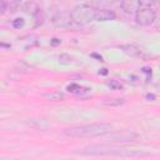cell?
Returning a JSON list of instances; mask_svg holds the SVG:
<instances>
[{
    "label": "cell",
    "mask_w": 160,
    "mask_h": 160,
    "mask_svg": "<svg viewBox=\"0 0 160 160\" xmlns=\"http://www.w3.org/2000/svg\"><path fill=\"white\" fill-rule=\"evenodd\" d=\"M106 140L110 143L115 144H130L135 143L138 140V134L130 130H123V131H115V133H108L106 134Z\"/></svg>",
    "instance_id": "obj_4"
},
{
    "label": "cell",
    "mask_w": 160,
    "mask_h": 160,
    "mask_svg": "<svg viewBox=\"0 0 160 160\" xmlns=\"http://www.w3.org/2000/svg\"><path fill=\"white\" fill-rule=\"evenodd\" d=\"M119 48L122 49L126 55H129V56H133V58L142 56V50H140L136 45H133V44H125V45H120Z\"/></svg>",
    "instance_id": "obj_9"
},
{
    "label": "cell",
    "mask_w": 160,
    "mask_h": 160,
    "mask_svg": "<svg viewBox=\"0 0 160 160\" xmlns=\"http://www.w3.org/2000/svg\"><path fill=\"white\" fill-rule=\"evenodd\" d=\"M106 84H108V86H109L110 89H113V90H122V89H123V85L120 84L118 80H110V82H108Z\"/></svg>",
    "instance_id": "obj_16"
},
{
    "label": "cell",
    "mask_w": 160,
    "mask_h": 160,
    "mask_svg": "<svg viewBox=\"0 0 160 160\" xmlns=\"http://www.w3.org/2000/svg\"><path fill=\"white\" fill-rule=\"evenodd\" d=\"M34 18H35V26H40L43 24V22H44V13H43V10L40 9L38 11V14L34 15Z\"/></svg>",
    "instance_id": "obj_15"
},
{
    "label": "cell",
    "mask_w": 160,
    "mask_h": 160,
    "mask_svg": "<svg viewBox=\"0 0 160 160\" xmlns=\"http://www.w3.org/2000/svg\"><path fill=\"white\" fill-rule=\"evenodd\" d=\"M146 99H149V100L151 99V100H153V99H155V96H154V95H150V94H149V95H146Z\"/></svg>",
    "instance_id": "obj_26"
},
{
    "label": "cell",
    "mask_w": 160,
    "mask_h": 160,
    "mask_svg": "<svg viewBox=\"0 0 160 160\" xmlns=\"http://www.w3.org/2000/svg\"><path fill=\"white\" fill-rule=\"evenodd\" d=\"M60 43H62V40H60V39H53L51 40V45H58V44H60Z\"/></svg>",
    "instance_id": "obj_22"
},
{
    "label": "cell",
    "mask_w": 160,
    "mask_h": 160,
    "mask_svg": "<svg viewBox=\"0 0 160 160\" xmlns=\"http://www.w3.org/2000/svg\"><path fill=\"white\" fill-rule=\"evenodd\" d=\"M84 155H102V156H136V155H142L140 151L136 150H126L122 149L118 146H111V145H90L84 149L82 153Z\"/></svg>",
    "instance_id": "obj_2"
},
{
    "label": "cell",
    "mask_w": 160,
    "mask_h": 160,
    "mask_svg": "<svg viewBox=\"0 0 160 160\" xmlns=\"http://www.w3.org/2000/svg\"><path fill=\"white\" fill-rule=\"evenodd\" d=\"M91 56H93V58H96L99 62H103V58L100 56V55H98V54H91Z\"/></svg>",
    "instance_id": "obj_23"
},
{
    "label": "cell",
    "mask_w": 160,
    "mask_h": 160,
    "mask_svg": "<svg viewBox=\"0 0 160 160\" xmlns=\"http://www.w3.org/2000/svg\"><path fill=\"white\" fill-rule=\"evenodd\" d=\"M19 8H20V2H19V0H11V2L9 3V10H10V13L18 11Z\"/></svg>",
    "instance_id": "obj_19"
},
{
    "label": "cell",
    "mask_w": 160,
    "mask_h": 160,
    "mask_svg": "<svg viewBox=\"0 0 160 160\" xmlns=\"http://www.w3.org/2000/svg\"><path fill=\"white\" fill-rule=\"evenodd\" d=\"M99 74H102V75H106V74H108V70H106V69H102V70L99 71Z\"/></svg>",
    "instance_id": "obj_24"
},
{
    "label": "cell",
    "mask_w": 160,
    "mask_h": 160,
    "mask_svg": "<svg viewBox=\"0 0 160 160\" xmlns=\"http://www.w3.org/2000/svg\"><path fill=\"white\" fill-rule=\"evenodd\" d=\"M156 18V14L149 8H140L135 13V22L140 26H149L154 23V20Z\"/></svg>",
    "instance_id": "obj_5"
},
{
    "label": "cell",
    "mask_w": 160,
    "mask_h": 160,
    "mask_svg": "<svg viewBox=\"0 0 160 160\" xmlns=\"http://www.w3.org/2000/svg\"><path fill=\"white\" fill-rule=\"evenodd\" d=\"M51 23L55 28H69L70 24L73 23L71 20V16H70V13H66L64 10H58L54 13L53 18H51Z\"/></svg>",
    "instance_id": "obj_6"
},
{
    "label": "cell",
    "mask_w": 160,
    "mask_h": 160,
    "mask_svg": "<svg viewBox=\"0 0 160 160\" xmlns=\"http://www.w3.org/2000/svg\"><path fill=\"white\" fill-rule=\"evenodd\" d=\"M113 125L106 123H95L69 128L63 131L65 136L70 138H95V136H104L108 133L113 131Z\"/></svg>",
    "instance_id": "obj_1"
},
{
    "label": "cell",
    "mask_w": 160,
    "mask_h": 160,
    "mask_svg": "<svg viewBox=\"0 0 160 160\" xmlns=\"http://www.w3.org/2000/svg\"><path fill=\"white\" fill-rule=\"evenodd\" d=\"M143 71H144V73H146V74H151V69H148V68H144V69H143Z\"/></svg>",
    "instance_id": "obj_25"
},
{
    "label": "cell",
    "mask_w": 160,
    "mask_h": 160,
    "mask_svg": "<svg viewBox=\"0 0 160 160\" xmlns=\"http://www.w3.org/2000/svg\"><path fill=\"white\" fill-rule=\"evenodd\" d=\"M149 8L156 14L160 13V0H151V3L149 4Z\"/></svg>",
    "instance_id": "obj_18"
},
{
    "label": "cell",
    "mask_w": 160,
    "mask_h": 160,
    "mask_svg": "<svg viewBox=\"0 0 160 160\" xmlns=\"http://www.w3.org/2000/svg\"><path fill=\"white\" fill-rule=\"evenodd\" d=\"M25 25V22H24V19L22 18H16L15 20H13V26L15 29H20V28H23Z\"/></svg>",
    "instance_id": "obj_20"
},
{
    "label": "cell",
    "mask_w": 160,
    "mask_h": 160,
    "mask_svg": "<svg viewBox=\"0 0 160 160\" xmlns=\"http://www.w3.org/2000/svg\"><path fill=\"white\" fill-rule=\"evenodd\" d=\"M68 91L69 93H73V94H78V95H80V94H84V93H86L88 91V89L86 88H83V86H80V85H78V84H70V85H68Z\"/></svg>",
    "instance_id": "obj_14"
},
{
    "label": "cell",
    "mask_w": 160,
    "mask_h": 160,
    "mask_svg": "<svg viewBox=\"0 0 160 160\" xmlns=\"http://www.w3.org/2000/svg\"><path fill=\"white\" fill-rule=\"evenodd\" d=\"M59 62L62 64H70L73 62V58L69 54H60L59 55Z\"/></svg>",
    "instance_id": "obj_17"
},
{
    "label": "cell",
    "mask_w": 160,
    "mask_h": 160,
    "mask_svg": "<svg viewBox=\"0 0 160 160\" xmlns=\"http://www.w3.org/2000/svg\"><path fill=\"white\" fill-rule=\"evenodd\" d=\"M115 18H116L115 13L109 9L96 10V14H95V20H98V22H109V20H114Z\"/></svg>",
    "instance_id": "obj_8"
},
{
    "label": "cell",
    "mask_w": 160,
    "mask_h": 160,
    "mask_svg": "<svg viewBox=\"0 0 160 160\" xmlns=\"http://www.w3.org/2000/svg\"><path fill=\"white\" fill-rule=\"evenodd\" d=\"M120 5H122V9L125 13L133 14L142 8V2L140 0H122V4Z\"/></svg>",
    "instance_id": "obj_7"
},
{
    "label": "cell",
    "mask_w": 160,
    "mask_h": 160,
    "mask_svg": "<svg viewBox=\"0 0 160 160\" xmlns=\"http://www.w3.org/2000/svg\"><path fill=\"white\" fill-rule=\"evenodd\" d=\"M95 14H96V9L88 4L76 5L70 11L71 20L76 25H85L91 23L93 20H95Z\"/></svg>",
    "instance_id": "obj_3"
},
{
    "label": "cell",
    "mask_w": 160,
    "mask_h": 160,
    "mask_svg": "<svg viewBox=\"0 0 160 160\" xmlns=\"http://www.w3.org/2000/svg\"><path fill=\"white\" fill-rule=\"evenodd\" d=\"M23 10H24L26 14L36 15V14H38V11L40 10V8H39V5H38L36 3H34V2H28V3H25V4H24Z\"/></svg>",
    "instance_id": "obj_11"
},
{
    "label": "cell",
    "mask_w": 160,
    "mask_h": 160,
    "mask_svg": "<svg viewBox=\"0 0 160 160\" xmlns=\"http://www.w3.org/2000/svg\"><path fill=\"white\" fill-rule=\"evenodd\" d=\"M0 5H2V8H0V14L2 15H4L5 13H6V9H8V4H6V2L5 0H0Z\"/></svg>",
    "instance_id": "obj_21"
},
{
    "label": "cell",
    "mask_w": 160,
    "mask_h": 160,
    "mask_svg": "<svg viewBox=\"0 0 160 160\" xmlns=\"http://www.w3.org/2000/svg\"><path fill=\"white\" fill-rule=\"evenodd\" d=\"M124 103V99H104L102 102V104L105 106H120Z\"/></svg>",
    "instance_id": "obj_13"
},
{
    "label": "cell",
    "mask_w": 160,
    "mask_h": 160,
    "mask_svg": "<svg viewBox=\"0 0 160 160\" xmlns=\"http://www.w3.org/2000/svg\"><path fill=\"white\" fill-rule=\"evenodd\" d=\"M44 96H45L48 100H51V102H60V100H64V99H65V95H64V93H62V91H53V93L45 94Z\"/></svg>",
    "instance_id": "obj_12"
},
{
    "label": "cell",
    "mask_w": 160,
    "mask_h": 160,
    "mask_svg": "<svg viewBox=\"0 0 160 160\" xmlns=\"http://www.w3.org/2000/svg\"><path fill=\"white\" fill-rule=\"evenodd\" d=\"M28 125H30L31 128L38 129V130H45L50 126V124L45 119H29Z\"/></svg>",
    "instance_id": "obj_10"
}]
</instances>
